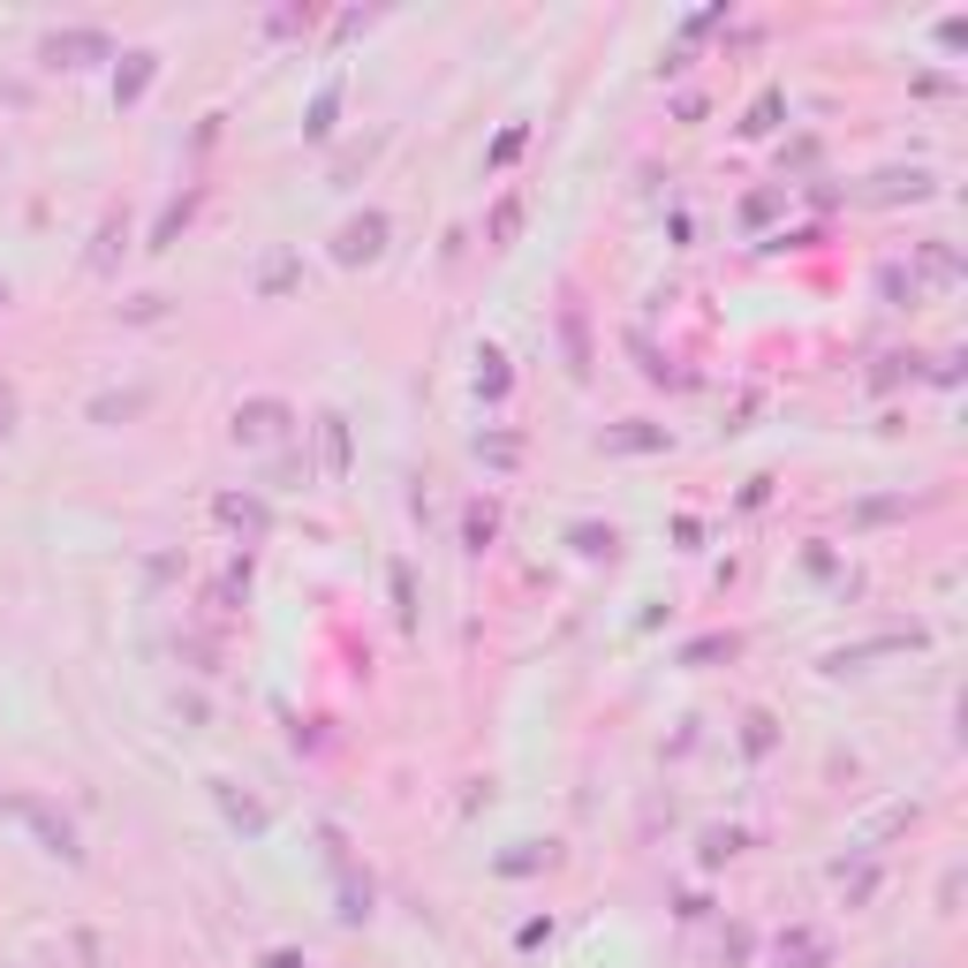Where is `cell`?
Returning <instances> with one entry per match:
<instances>
[{
	"mask_svg": "<svg viewBox=\"0 0 968 968\" xmlns=\"http://www.w3.org/2000/svg\"><path fill=\"white\" fill-rule=\"evenodd\" d=\"M378 235H386V220L371 212V220H356L348 235H340V258H378Z\"/></svg>",
	"mask_w": 968,
	"mask_h": 968,
	"instance_id": "1",
	"label": "cell"
}]
</instances>
